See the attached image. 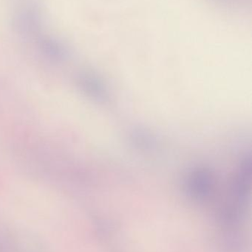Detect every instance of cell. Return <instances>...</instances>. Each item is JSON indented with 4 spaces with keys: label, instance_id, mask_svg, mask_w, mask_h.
Returning a JSON list of instances; mask_svg holds the SVG:
<instances>
[{
    "label": "cell",
    "instance_id": "6da1fadb",
    "mask_svg": "<svg viewBox=\"0 0 252 252\" xmlns=\"http://www.w3.org/2000/svg\"><path fill=\"white\" fill-rule=\"evenodd\" d=\"M43 15L36 3L25 4L18 9L12 19V27L17 35L25 39L36 40L41 35Z\"/></svg>",
    "mask_w": 252,
    "mask_h": 252
},
{
    "label": "cell",
    "instance_id": "7a4b0ae2",
    "mask_svg": "<svg viewBox=\"0 0 252 252\" xmlns=\"http://www.w3.org/2000/svg\"><path fill=\"white\" fill-rule=\"evenodd\" d=\"M214 186V174L207 167L194 169L189 172L185 182L186 192L192 198L198 201L208 198Z\"/></svg>",
    "mask_w": 252,
    "mask_h": 252
},
{
    "label": "cell",
    "instance_id": "3957f363",
    "mask_svg": "<svg viewBox=\"0 0 252 252\" xmlns=\"http://www.w3.org/2000/svg\"><path fill=\"white\" fill-rule=\"evenodd\" d=\"M78 84L81 91L94 101L98 103L108 101L109 94L106 86L96 74L91 72H82L78 75Z\"/></svg>",
    "mask_w": 252,
    "mask_h": 252
},
{
    "label": "cell",
    "instance_id": "277c9868",
    "mask_svg": "<svg viewBox=\"0 0 252 252\" xmlns=\"http://www.w3.org/2000/svg\"><path fill=\"white\" fill-rule=\"evenodd\" d=\"M36 41L40 53L51 62H64L69 56L68 48L56 38L40 35Z\"/></svg>",
    "mask_w": 252,
    "mask_h": 252
},
{
    "label": "cell",
    "instance_id": "5b68a950",
    "mask_svg": "<svg viewBox=\"0 0 252 252\" xmlns=\"http://www.w3.org/2000/svg\"><path fill=\"white\" fill-rule=\"evenodd\" d=\"M133 139L136 144H139L141 148H149L152 147L154 141L149 133H145V130H136L133 133Z\"/></svg>",
    "mask_w": 252,
    "mask_h": 252
}]
</instances>
